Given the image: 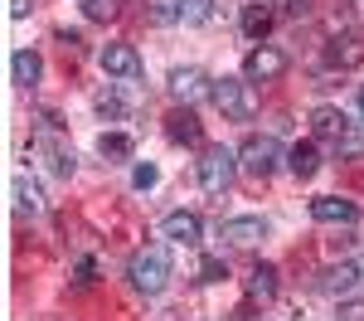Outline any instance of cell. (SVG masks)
<instances>
[{
	"instance_id": "cell-9",
	"label": "cell",
	"mask_w": 364,
	"mask_h": 321,
	"mask_svg": "<svg viewBox=\"0 0 364 321\" xmlns=\"http://www.w3.org/2000/svg\"><path fill=\"white\" fill-rule=\"evenodd\" d=\"M161 233H166L170 243H185V248H195L199 238H204V224H199V214H190V209H170L166 219H161Z\"/></svg>"
},
{
	"instance_id": "cell-24",
	"label": "cell",
	"mask_w": 364,
	"mask_h": 321,
	"mask_svg": "<svg viewBox=\"0 0 364 321\" xmlns=\"http://www.w3.org/2000/svg\"><path fill=\"white\" fill-rule=\"evenodd\" d=\"M132 185H136V190H156V185H161V171H156L151 161H141L136 171H132Z\"/></svg>"
},
{
	"instance_id": "cell-20",
	"label": "cell",
	"mask_w": 364,
	"mask_h": 321,
	"mask_svg": "<svg viewBox=\"0 0 364 321\" xmlns=\"http://www.w3.org/2000/svg\"><path fill=\"white\" fill-rule=\"evenodd\" d=\"M97 151H102L107 161H132V137H127V132H102V137H97Z\"/></svg>"
},
{
	"instance_id": "cell-11",
	"label": "cell",
	"mask_w": 364,
	"mask_h": 321,
	"mask_svg": "<svg viewBox=\"0 0 364 321\" xmlns=\"http://www.w3.org/2000/svg\"><path fill=\"white\" fill-rule=\"evenodd\" d=\"M224 238L238 243V248H252L267 238V219L262 214H238V219H224Z\"/></svg>"
},
{
	"instance_id": "cell-25",
	"label": "cell",
	"mask_w": 364,
	"mask_h": 321,
	"mask_svg": "<svg viewBox=\"0 0 364 321\" xmlns=\"http://www.w3.org/2000/svg\"><path fill=\"white\" fill-rule=\"evenodd\" d=\"M151 20H180V0H151Z\"/></svg>"
},
{
	"instance_id": "cell-2",
	"label": "cell",
	"mask_w": 364,
	"mask_h": 321,
	"mask_svg": "<svg viewBox=\"0 0 364 321\" xmlns=\"http://www.w3.org/2000/svg\"><path fill=\"white\" fill-rule=\"evenodd\" d=\"M209 98H214V107H219V112L224 117H233V122H252V117H257V93H252V83L248 78H214V93H209Z\"/></svg>"
},
{
	"instance_id": "cell-26",
	"label": "cell",
	"mask_w": 364,
	"mask_h": 321,
	"mask_svg": "<svg viewBox=\"0 0 364 321\" xmlns=\"http://www.w3.org/2000/svg\"><path fill=\"white\" fill-rule=\"evenodd\" d=\"M97 112L102 117H122V102H117L112 93H102V98H97Z\"/></svg>"
},
{
	"instance_id": "cell-27",
	"label": "cell",
	"mask_w": 364,
	"mask_h": 321,
	"mask_svg": "<svg viewBox=\"0 0 364 321\" xmlns=\"http://www.w3.org/2000/svg\"><path fill=\"white\" fill-rule=\"evenodd\" d=\"M340 321H364V302H340Z\"/></svg>"
},
{
	"instance_id": "cell-17",
	"label": "cell",
	"mask_w": 364,
	"mask_h": 321,
	"mask_svg": "<svg viewBox=\"0 0 364 321\" xmlns=\"http://www.w3.org/2000/svg\"><path fill=\"white\" fill-rule=\"evenodd\" d=\"M326 58H331V68H355V63H364V39L345 34V39H336L326 49Z\"/></svg>"
},
{
	"instance_id": "cell-6",
	"label": "cell",
	"mask_w": 364,
	"mask_h": 321,
	"mask_svg": "<svg viewBox=\"0 0 364 321\" xmlns=\"http://www.w3.org/2000/svg\"><path fill=\"white\" fill-rule=\"evenodd\" d=\"M166 88H170V98H175V102L195 107L199 98H209V93H214V78H209L204 68H175Z\"/></svg>"
},
{
	"instance_id": "cell-16",
	"label": "cell",
	"mask_w": 364,
	"mask_h": 321,
	"mask_svg": "<svg viewBox=\"0 0 364 321\" xmlns=\"http://www.w3.org/2000/svg\"><path fill=\"white\" fill-rule=\"evenodd\" d=\"M311 127H316V137H331V142H345L350 137V117L340 112V107H316L311 112Z\"/></svg>"
},
{
	"instance_id": "cell-23",
	"label": "cell",
	"mask_w": 364,
	"mask_h": 321,
	"mask_svg": "<svg viewBox=\"0 0 364 321\" xmlns=\"http://www.w3.org/2000/svg\"><path fill=\"white\" fill-rule=\"evenodd\" d=\"M224 278H228L224 258H214V253H204V258H199V283H224Z\"/></svg>"
},
{
	"instance_id": "cell-19",
	"label": "cell",
	"mask_w": 364,
	"mask_h": 321,
	"mask_svg": "<svg viewBox=\"0 0 364 321\" xmlns=\"http://www.w3.org/2000/svg\"><path fill=\"white\" fill-rule=\"evenodd\" d=\"M267 29H272V10L267 5H243V34H248L252 44H262Z\"/></svg>"
},
{
	"instance_id": "cell-4",
	"label": "cell",
	"mask_w": 364,
	"mask_h": 321,
	"mask_svg": "<svg viewBox=\"0 0 364 321\" xmlns=\"http://www.w3.org/2000/svg\"><path fill=\"white\" fill-rule=\"evenodd\" d=\"M287 161V151H282L277 137H243V146H238V171H248V175H272Z\"/></svg>"
},
{
	"instance_id": "cell-28",
	"label": "cell",
	"mask_w": 364,
	"mask_h": 321,
	"mask_svg": "<svg viewBox=\"0 0 364 321\" xmlns=\"http://www.w3.org/2000/svg\"><path fill=\"white\" fill-rule=\"evenodd\" d=\"M29 10H34V0H10V20H25Z\"/></svg>"
},
{
	"instance_id": "cell-31",
	"label": "cell",
	"mask_w": 364,
	"mask_h": 321,
	"mask_svg": "<svg viewBox=\"0 0 364 321\" xmlns=\"http://www.w3.org/2000/svg\"><path fill=\"white\" fill-rule=\"evenodd\" d=\"M360 117H364V88H360Z\"/></svg>"
},
{
	"instance_id": "cell-15",
	"label": "cell",
	"mask_w": 364,
	"mask_h": 321,
	"mask_svg": "<svg viewBox=\"0 0 364 321\" xmlns=\"http://www.w3.org/2000/svg\"><path fill=\"white\" fill-rule=\"evenodd\" d=\"M287 171L296 175V180H311V175L321 171V146L316 142H296L287 151Z\"/></svg>"
},
{
	"instance_id": "cell-29",
	"label": "cell",
	"mask_w": 364,
	"mask_h": 321,
	"mask_svg": "<svg viewBox=\"0 0 364 321\" xmlns=\"http://www.w3.org/2000/svg\"><path fill=\"white\" fill-rule=\"evenodd\" d=\"M282 10H287V15H306L311 0H282Z\"/></svg>"
},
{
	"instance_id": "cell-10",
	"label": "cell",
	"mask_w": 364,
	"mask_h": 321,
	"mask_svg": "<svg viewBox=\"0 0 364 321\" xmlns=\"http://www.w3.org/2000/svg\"><path fill=\"white\" fill-rule=\"evenodd\" d=\"M311 219L316 224H355L360 204L345 200V195H321V200H311Z\"/></svg>"
},
{
	"instance_id": "cell-3",
	"label": "cell",
	"mask_w": 364,
	"mask_h": 321,
	"mask_svg": "<svg viewBox=\"0 0 364 321\" xmlns=\"http://www.w3.org/2000/svg\"><path fill=\"white\" fill-rule=\"evenodd\" d=\"M233 175H238V151L204 146V156H199V185H204V195H224L228 185H233Z\"/></svg>"
},
{
	"instance_id": "cell-1",
	"label": "cell",
	"mask_w": 364,
	"mask_h": 321,
	"mask_svg": "<svg viewBox=\"0 0 364 321\" xmlns=\"http://www.w3.org/2000/svg\"><path fill=\"white\" fill-rule=\"evenodd\" d=\"M127 278H132V288H136V292L161 297L166 283H170V248H166V243H146V248H136L132 263H127Z\"/></svg>"
},
{
	"instance_id": "cell-22",
	"label": "cell",
	"mask_w": 364,
	"mask_h": 321,
	"mask_svg": "<svg viewBox=\"0 0 364 321\" xmlns=\"http://www.w3.org/2000/svg\"><path fill=\"white\" fill-rule=\"evenodd\" d=\"M214 20V0H180V25H209Z\"/></svg>"
},
{
	"instance_id": "cell-7",
	"label": "cell",
	"mask_w": 364,
	"mask_h": 321,
	"mask_svg": "<svg viewBox=\"0 0 364 321\" xmlns=\"http://www.w3.org/2000/svg\"><path fill=\"white\" fill-rule=\"evenodd\" d=\"M97 63H102L107 78H141L136 44H102V49H97Z\"/></svg>"
},
{
	"instance_id": "cell-5",
	"label": "cell",
	"mask_w": 364,
	"mask_h": 321,
	"mask_svg": "<svg viewBox=\"0 0 364 321\" xmlns=\"http://www.w3.org/2000/svg\"><path fill=\"white\" fill-rule=\"evenodd\" d=\"M282 73H287V54H282L277 44L248 49V58H243V78H248V83H277Z\"/></svg>"
},
{
	"instance_id": "cell-8",
	"label": "cell",
	"mask_w": 364,
	"mask_h": 321,
	"mask_svg": "<svg viewBox=\"0 0 364 321\" xmlns=\"http://www.w3.org/2000/svg\"><path fill=\"white\" fill-rule=\"evenodd\" d=\"M360 263H331V268H326V273H321V278H316V292H321V297H345V292H355L360 288Z\"/></svg>"
},
{
	"instance_id": "cell-12",
	"label": "cell",
	"mask_w": 364,
	"mask_h": 321,
	"mask_svg": "<svg viewBox=\"0 0 364 321\" xmlns=\"http://www.w3.org/2000/svg\"><path fill=\"white\" fill-rule=\"evenodd\" d=\"M166 137L175 146H199V137H204V127H199L195 107H175V112L166 117Z\"/></svg>"
},
{
	"instance_id": "cell-13",
	"label": "cell",
	"mask_w": 364,
	"mask_h": 321,
	"mask_svg": "<svg viewBox=\"0 0 364 321\" xmlns=\"http://www.w3.org/2000/svg\"><path fill=\"white\" fill-rule=\"evenodd\" d=\"M10 73H15V83L25 88H39V78H44V58L34 54V49H15V54H10Z\"/></svg>"
},
{
	"instance_id": "cell-30",
	"label": "cell",
	"mask_w": 364,
	"mask_h": 321,
	"mask_svg": "<svg viewBox=\"0 0 364 321\" xmlns=\"http://www.w3.org/2000/svg\"><path fill=\"white\" fill-rule=\"evenodd\" d=\"M73 283H92V258H78V278Z\"/></svg>"
},
{
	"instance_id": "cell-18",
	"label": "cell",
	"mask_w": 364,
	"mask_h": 321,
	"mask_svg": "<svg viewBox=\"0 0 364 321\" xmlns=\"http://www.w3.org/2000/svg\"><path fill=\"white\" fill-rule=\"evenodd\" d=\"M15 209H20V214H29V219L44 209V195H39V185H34L25 171L15 175Z\"/></svg>"
},
{
	"instance_id": "cell-14",
	"label": "cell",
	"mask_w": 364,
	"mask_h": 321,
	"mask_svg": "<svg viewBox=\"0 0 364 321\" xmlns=\"http://www.w3.org/2000/svg\"><path fill=\"white\" fill-rule=\"evenodd\" d=\"M243 292H248V302H272L277 297V268L272 263H257L248 278H243Z\"/></svg>"
},
{
	"instance_id": "cell-21",
	"label": "cell",
	"mask_w": 364,
	"mask_h": 321,
	"mask_svg": "<svg viewBox=\"0 0 364 321\" xmlns=\"http://www.w3.org/2000/svg\"><path fill=\"white\" fill-rule=\"evenodd\" d=\"M122 5L127 0H83V15L92 25H112V20H122Z\"/></svg>"
}]
</instances>
